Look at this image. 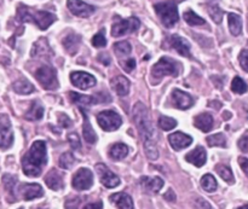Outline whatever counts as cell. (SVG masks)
Segmentation results:
<instances>
[{
  "instance_id": "6da1fadb",
  "label": "cell",
  "mask_w": 248,
  "mask_h": 209,
  "mask_svg": "<svg viewBox=\"0 0 248 209\" xmlns=\"http://www.w3.org/2000/svg\"><path fill=\"white\" fill-rule=\"evenodd\" d=\"M133 120L137 126L138 132L142 135L145 155L149 160L155 161L159 157L156 140H155V130L152 123L149 111L143 103H137L133 108Z\"/></svg>"
},
{
  "instance_id": "7a4b0ae2",
  "label": "cell",
  "mask_w": 248,
  "mask_h": 209,
  "mask_svg": "<svg viewBox=\"0 0 248 209\" xmlns=\"http://www.w3.org/2000/svg\"><path fill=\"white\" fill-rule=\"evenodd\" d=\"M46 164H47V151H46L45 142L36 140L22 159V169L26 176L39 177Z\"/></svg>"
},
{
  "instance_id": "3957f363",
  "label": "cell",
  "mask_w": 248,
  "mask_h": 209,
  "mask_svg": "<svg viewBox=\"0 0 248 209\" xmlns=\"http://www.w3.org/2000/svg\"><path fill=\"white\" fill-rule=\"evenodd\" d=\"M17 18L21 22H31L41 30H46L57 19L56 15L47 11H36L26 5H19L17 9Z\"/></svg>"
},
{
  "instance_id": "277c9868",
  "label": "cell",
  "mask_w": 248,
  "mask_h": 209,
  "mask_svg": "<svg viewBox=\"0 0 248 209\" xmlns=\"http://www.w3.org/2000/svg\"><path fill=\"white\" fill-rule=\"evenodd\" d=\"M154 9L155 11H156L157 16L161 19L162 24H164L166 28H172V27L178 22V9H177V4L173 0L159 2V4L155 5Z\"/></svg>"
},
{
  "instance_id": "5b68a950",
  "label": "cell",
  "mask_w": 248,
  "mask_h": 209,
  "mask_svg": "<svg viewBox=\"0 0 248 209\" xmlns=\"http://www.w3.org/2000/svg\"><path fill=\"white\" fill-rule=\"evenodd\" d=\"M179 74V63L169 57L160 58L159 62L153 67L152 76L160 80L167 76H177Z\"/></svg>"
},
{
  "instance_id": "8992f818",
  "label": "cell",
  "mask_w": 248,
  "mask_h": 209,
  "mask_svg": "<svg viewBox=\"0 0 248 209\" xmlns=\"http://www.w3.org/2000/svg\"><path fill=\"white\" fill-rule=\"evenodd\" d=\"M97 122L106 132H113L121 126V118L113 110H104L97 115Z\"/></svg>"
},
{
  "instance_id": "52a82bcc",
  "label": "cell",
  "mask_w": 248,
  "mask_h": 209,
  "mask_svg": "<svg viewBox=\"0 0 248 209\" xmlns=\"http://www.w3.org/2000/svg\"><path fill=\"white\" fill-rule=\"evenodd\" d=\"M36 80L39 84L46 90H55L58 86L57 75L53 68L48 67V65H43L39 68L35 73Z\"/></svg>"
},
{
  "instance_id": "ba28073f",
  "label": "cell",
  "mask_w": 248,
  "mask_h": 209,
  "mask_svg": "<svg viewBox=\"0 0 248 209\" xmlns=\"http://www.w3.org/2000/svg\"><path fill=\"white\" fill-rule=\"evenodd\" d=\"M140 19L136 17H131L127 19H118V22H115L111 27V35L119 38V36L126 35L128 33H133L140 28Z\"/></svg>"
},
{
  "instance_id": "9c48e42d",
  "label": "cell",
  "mask_w": 248,
  "mask_h": 209,
  "mask_svg": "<svg viewBox=\"0 0 248 209\" xmlns=\"http://www.w3.org/2000/svg\"><path fill=\"white\" fill-rule=\"evenodd\" d=\"M73 188L78 191H85L93 185V174L89 168H80L73 177Z\"/></svg>"
},
{
  "instance_id": "30bf717a",
  "label": "cell",
  "mask_w": 248,
  "mask_h": 209,
  "mask_svg": "<svg viewBox=\"0 0 248 209\" xmlns=\"http://www.w3.org/2000/svg\"><path fill=\"white\" fill-rule=\"evenodd\" d=\"M96 172L98 174V178L101 183L103 184L106 188L113 189L120 185V178L116 174H114L106 164H96Z\"/></svg>"
},
{
  "instance_id": "8fae6325",
  "label": "cell",
  "mask_w": 248,
  "mask_h": 209,
  "mask_svg": "<svg viewBox=\"0 0 248 209\" xmlns=\"http://www.w3.org/2000/svg\"><path fill=\"white\" fill-rule=\"evenodd\" d=\"M70 81L74 86L81 90H89L96 85V79L93 75L85 72H73L70 74Z\"/></svg>"
},
{
  "instance_id": "7c38bea8",
  "label": "cell",
  "mask_w": 248,
  "mask_h": 209,
  "mask_svg": "<svg viewBox=\"0 0 248 209\" xmlns=\"http://www.w3.org/2000/svg\"><path fill=\"white\" fill-rule=\"evenodd\" d=\"M67 6L69 11L78 17H89L96 11V7L86 4L81 0H68Z\"/></svg>"
},
{
  "instance_id": "4fadbf2b",
  "label": "cell",
  "mask_w": 248,
  "mask_h": 209,
  "mask_svg": "<svg viewBox=\"0 0 248 209\" xmlns=\"http://www.w3.org/2000/svg\"><path fill=\"white\" fill-rule=\"evenodd\" d=\"M18 193L26 201L35 200L44 196V190L39 184H23L18 188Z\"/></svg>"
},
{
  "instance_id": "5bb4252c",
  "label": "cell",
  "mask_w": 248,
  "mask_h": 209,
  "mask_svg": "<svg viewBox=\"0 0 248 209\" xmlns=\"http://www.w3.org/2000/svg\"><path fill=\"white\" fill-rule=\"evenodd\" d=\"M169 142L171 144L172 149L179 151V150H183L186 148H188L193 143V138L183 132H174L172 134H170Z\"/></svg>"
},
{
  "instance_id": "9a60e30c",
  "label": "cell",
  "mask_w": 248,
  "mask_h": 209,
  "mask_svg": "<svg viewBox=\"0 0 248 209\" xmlns=\"http://www.w3.org/2000/svg\"><path fill=\"white\" fill-rule=\"evenodd\" d=\"M172 101H173L174 105L178 109H182V110H186V109L191 108L194 104L193 97L186 93V92L181 91V90H173Z\"/></svg>"
},
{
  "instance_id": "2e32d148",
  "label": "cell",
  "mask_w": 248,
  "mask_h": 209,
  "mask_svg": "<svg viewBox=\"0 0 248 209\" xmlns=\"http://www.w3.org/2000/svg\"><path fill=\"white\" fill-rule=\"evenodd\" d=\"M170 44H171L172 47L177 51L181 56H184V57H190V44L188 43V40L182 36L174 35L170 36Z\"/></svg>"
},
{
  "instance_id": "e0dca14e",
  "label": "cell",
  "mask_w": 248,
  "mask_h": 209,
  "mask_svg": "<svg viewBox=\"0 0 248 209\" xmlns=\"http://www.w3.org/2000/svg\"><path fill=\"white\" fill-rule=\"evenodd\" d=\"M110 86L115 91V93L121 97L127 96L128 92H130V81L123 75H118V76L113 77L110 80Z\"/></svg>"
},
{
  "instance_id": "ac0fdd59",
  "label": "cell",
  "mask_w": 248,
  "mask_h": 209,
  "mask_svg": "<svg viewBox=\"0 0 248 209\" xmlns=\"http://www.w3.org/2000/svg\"><path fill=\"white\" fill-rule=\"evenodd\" d=\"M186 160L189 164H194L196 167H202L207 161V155H206V150L202 147H198L195 150L189 152L186 156Z\"/></svg>"
},
{
  "instance_id": "d6986e66",
  "label": "cell",
  "mask_w": 248,
  "mask_h": 209,
  "mask_svg": "<svg viewBox=\"0 0 248 209\" xmlns=\"http://www.w3.org/2000/svg\"><path fill=\"white\" fill-rule=\"evenodd\" d=\"M62 44L63 47L65 48V51L69 55H75L78 52V50H79L80 44H81V36L75 33H70L63 39Z\"/></svg>"
},
{
  "instance_id": "ffe728a7",
  "label": "cell",
  "mask_w": 248,
  "mask_h": 209,
  "mask_svg": "<svg viewBox=\"0 0 248 209\" xmlns=\"http://www.w3.org/2000/svg\"><path fill=\"white\" fill-rule=\"evenodd\" d=\"M45 183L51 190L58 191L63 188V176L57 169H51L45 177Z\"/></svg>"
},
{
  "instance_id": "44dd1931",
  "label": "cell",
  "mask_w": 248,
  "mask_h": 209,
  "mask_svg": "<svg viewBox=\"0 0 248 209\" xmlns=\"http://www.w3.org/2000/svg\"><path fill=\"white\" fill-rule=\"evenodd\" d=\"M213 122H215L213 121V116L208 113L200 114V115H198L194 119V125H195V127L206 133L212 130Z\"/></svg>"
},
{
  "instance_id": "7402d4cb",
  "label": "cell",
  "mask_w": 248,
  "mask_h": 209,
  "mask_svg": "<svg viewBox=\"0 0 248 209\" xmlns=\"http://www.w3.org/2000/svg\"><path fill=\"white\" fill-rule=\"evenodd\" d=\"M140 184H142L143 188L147 191L153 194L159 193L160 190L164 186V180L159 177H154V178H149V177H142L140 178Z\"/></svg>"
},
{
  "instance_id": "603a6c76",
  "label": "cell",
  "mask_w": 248,
  "mask_h": 209,
  "mask_svg": "<svg viewBox=\"0 0 248 209\" xmlns=\"http://www.w3.org/2000/svg\"><path fill=\"white\" fill-rule=\"evenodd\" d=\"M110 201L119 209H133V201L130 195L124 193L114 194L110 196Z\"/></svg>"
},
{
  "instance_id": "cb8c5ba5",
  "label": "cell",
  "mask_w": 248,
  "mask_h": 209,
  "mask_svg": "<svg viewBox=\"0 0 248 209\" xmlns=\"http://www.w3.org/2000/svg\"><path fill=\"white\" fill-rule=\"evenodd\" d=\"M80 111L82 113V118H84V127H82V133H84V138L89 144H94L97 142L96 132L92 128L91 123H90L89 116H87L86 111L82 108H80Z\"/></svg>"
},
{
  "instance_id": "d4e9b609",
  "label": "cell",
  "mask_w": 248,
  "mask_h": 209,
  "mask_svg": "<svg viewBox=\"0 0 248 209\" xmlns=\"http://www.w3.org/2000/svg\"><path fill=\"white\" fill-rule=\"evenodd\" d=\"M69 99L72 101V103L80 105V108L82 106H89L91 104L97 103V98L92 96H85V94L77 93V92H69Z\"/></svg>"
},
{
  "instance_id": "484cf974",
  "label": "cell",
  "mask_w": 248,
  "mask_h": 209,
  "mask_svg": "<svg viewBox=\"0 0 248 209\" xmlns=\"http://www.w3.org/2000/svg\"><path fill=\"white\" fill-rule=\"evenodd\" d=\"M128 154V147L124 143H116V144L111 145L109 149V156L111 160L115 161H120V160L125 159Z\"/></svg>"
},
{
  "instance_id": "4316f807",
  "label": "cell",
  "mask_w": 248,
  "mask_h": 209,
  "mask_svg": "<svg viewBox=\"0 0 248 209\" xmlns=\"http://www.w3.org/2000/svg\"><path fill=\"white\" fill-rule=\"evenodd\" d=\"M43 116H44V108L40 105V103L34 101L33 103H31L29 110L27 111L26 115H24V118L29 121H38V120H41Z\"/></svg>"
},
{
  "instance_id": "83f0119b",
  "label": "cell",
  "mask_w": 248,
  "mask_h": 209,
  "mask_svg": "<svg viewBox=\"0 0 248 209\" xmlns=\"http://www.w3.org/2000/svg\"><path fill=\"white\" fill-rule=\"evenodd\" d=\"M12 89L18 94H29L35 91L33 85L27 79H19L17 81H15L14 85H12Z\"/></svg>"
},
{
  "instance_id": "f1b7e54d",
  "label": "cell",
  "mask_w": 248,
  "mask_h": 209,
  "mask_svg": "<svg viewBox=\"0 0 248 209\" xmlns=\"http://www.w3.org/2000/svg\"><path fill=\"white\" fill-rule=\"evenodd\" d=\"M12 143H14V133H12L11 127L0 130V149L7 150L11 148Z\"/></svg>"
},
{
  "instance_id": "f546056e",
  "label": "cell",
  "mask_w": 248,
  "mask_h": 209,
  "mask_svg": "<svg viewBox=\"0 0 248 209\" xmlns=\"http://www.w3.org/2000/svg\"><path fill=\"white\" fill-rule=\"evenodd\" d=\"M228 21H229V29L230 33L232 35L237 36L241 34L242 31V19L239 15L236 14H229L228 16Z\"/></svg>"
},
{
  "instance_id": "4dcf8cb0",
  "label": "cell",
  "mask_w": 248,
  "mask_h": 209,
  "mask_svg": "<svg viewBox=\"0 0 248 209\" xmlns=\"http://www.w3.org/2000/svg\"><path fill=\"white\" fill-rule=\"evenodd\" d=\"M201 186H202L203 190L207 191V193H215L218 188V184L212 174H205V176L202 177V179H201Z\"/></svg>"
},
{
  "instance_id": "1f68e13d",
  "label": "cell",
  "mask_w": 248,
  "mask_h": 209,
  "mask_svg": "<svg viewBox=\"0 0 248 209\" xmlns=\"http://www.w3.org/2000/svg\"><path fill=\"white\" fill-rule=\"evenodd\" d=\"M183 18L186 19V23L189 26H202V24L206 23L205 19L202 17H200L199 15H196L193 10H188V11L184 12L183 15Z\"/></svg>"
},
{
  "instance_id": "d6a6232c",
  "label": "cell",
  "mask_w": 248,
  "mask_h": 209,
  "mask_svg": "<svg viewBox=\"0 0 248 209\" xmlns=\"http://www.w3.org/2000/svg\"><path fill=\"white\" fill-rule=\"evenodd\" d=\"M216 171H217V173L219 174V177L223 180L227 181V183L229 184H234L235 179L234 176H232V169H230L229 167L225 166V164H218V166L216 167Z\"/></svg>"
},
{
  "instance_id": "836d02e7",
  "label": "cell",
  "mask_w": 248,
  "mask_h": 209,
  "mask_svg": "<svg viewBox=\"0 0 248 209\" xmlns=\"http://www.w3.org/2000/svg\"><path fill=\"white\" fill-rule=\"evenodd\" d=\"M207 144L210 147H222L227 148V138L222 133H217V134L208 135L207 139H206Z\"/></svg>"
},
{
  "instance_id": "e575fe53",
  "label": "cell",
  "mask_w": 248,
  "mask_h": 209,
  "mask_svg": "<svg viewBox=\"0 0 248 209\" xmlns=\"http://www.w3.org/2000/svg\"><path fill=\"white\" fill-rule=\"evenodd\" d=\"M75 164V156L72 154V152H64L62 156L60 157V164L61 168L63 169H70Z\"/></svg>"
},
{
  "instance_id": "d590c367",
  "label": "cell",
  "mask_w": 248,
  "mask_h": 209,
  "mask_svg": "<svg viewBox=\"0 0 248 209\" xmlns=\"http://www.w3.org/2000/svg\"><path fill=\"white\" fill-rule=\"evenodd\" d=\"M232 92H235V93L244 94L248 91V86H247L246 82L241 79V77L236 76V77H234V80H232Z\"/></svg>"
},
{
  "instance_id": "8d00e7d4",
  "label": "cell",
  "mask_w": 248,
  "mask_h": 209,
  "mask_svg": "<svg viewBox=\"0 0 248 209\" xmlns=\"http://www.w3.org/2000/svg\"><path fill=\"white\" fill-rule=\"evenodd\" d=\"M114 51L119 56H127L132 51V46L128 41H119V43L114 44Z\"/></svg>"
},
{
  "instance_id": "74e56055",
  "label": "cell",
  "mask_w": 248,
  "mask_h": 209,
  "mask_svg": "<svg viewBox=\"0 0 248 209\" xmlns=\"http://www.w3.org/2000/svg\"><path fill=\"white\" fill-rule=\"evenodd\" d=\"M2 183H4L5 189L6 191L9 193V195L14 196L15 195V188H16V183H17V179L16 177H12L10 174H5L2 177Z\"/></svg>"
},
{
  "instance_id": "f35d334b",
  "label": "cell",
  "mask_w": 248,
  "mask_h": 209,
  "mask_svg": "<svg viewBox=\"0 0 248 209\" xmlns=\"http://www.w3.org/2000/svg\"><path fill=\"white\" fill-rule=\"evenodd\" d=\"M159 126L164 131H171L177 126V121L174 119L169 118V116H161L159 119Z\"/></svg>"
},
{
  "instance_id": "ab89813d",
  "label": "cell",
  "mask_w": 248,
  "mask_h": 209,
  "mask_svg": "<svg viewBox=\"0 0 248 209\" xmlns=\"http://www.w3.org/2000/svg\"><path fill=\"white\" fill-rule=\"evenodd\" d=\"M208 14H210V16L212 17V19L216 23H220L222 22L223 11L220 10V7L218 5H211V6H208Z\"/></svg>"
},
{
  "instance_id": "60d3db41",
  "label": "cell",
  "mask_w": 248,
  "mask_h": 209,
  "mask_svg": "<svg viewBox=\"0 0 248 209\" xmlns=\"http://www.w3.org/2000/svg\"><path fill=\"white\" fill-rule=\"evenodd\" d=\"M92 45L94 47H104L107 45V40H106V36H104L103 31H99L98 34L92 38Z\"/></svg>"
},
{
  "instance_id": "b9f144b4",
  "label": "cell",
  "mask_w": 248,
  "mask_h": 209,
  "mask_svg": "<svg viewBox=\"0 0 248 209\" xmlns=\"http://www.w3.org/2000/svg\"><path fill=\"white\" fill-rule=\"evenodd\" d=\"M194 209H213L212 206L207 202L206 200H203L202 197H195L193 202Z\"/></svg>"
},
{
  "instance_id": "7bdbcfd3",
  "label": "cell",
  "mask_w": 248,
  "mask_h": 209,
  "mask_svg": "<svg viewBox=\"0 0 248 209\" xmlns=\"http://www.w3.org/2000/svg\"><path fill=\"white\" fill-rule=\"evenodd\" d=\"M68 142H69L70 147L75 150H79L81 148V143H80V138L77 133H70L68 134Z\"/></svg>"
},
{
  "instance_id": "ee69618b",
  "label": "cell",
  "mask_w": 248,
  "mask_h": 209,
  "mask_svg": "<svg viewBox=\"0 0 248 209\" xmlns=\"http://www.w3.org/2000/svg\"><path fill=\"white\" fill-rule=\"evenodd\" d=\"M80 198L79 197H70L65 201V209H79L80 206Z\"/></svg>"
},
{
  "instance_id": "f6af8a7d",
  "label": "cell",
  "mask_w": 248,
  "mask_h": 209,
  "mask_svg": "<svg viewBox=\"0 0 248 209\" xmlns=\"http://www.w3.org/2000/svg\"><path fill=\"white\" fill-rule=\"evenodd\" d=\"M239 60H240V64H241L242 69H244L245 72L248 73V50H242L241 51V53H240Z\"/></svg>"
},
{
  "instance_id": "bcb514c9",
  "label": "cell",
  "mask_w": 248,
  "mask_h": 209,
  "mask_svg": "<svg viewBox=\"0 0 248 209\" xmlns=\"http://www.w3.org/2000/svg\"><path fill=\"white\" fill-rule=\"evenodd\" d=\"M121 65H123L124 70L127 73H131L136 68V60L135 58H127L125 62H121Z\"/></svg>"
},
{
  "instance_id": "7dc6e473",
  "label": "cell",
  "mask_w": 248,
  "mask_h": 209,
  "mask_svg": "<svg viewBox=\"0 0 248 209\" xmlns=\"http://www.w3.org/2000/svg\"><path fill=\"white\" fill-rule=\"evenodd\" d=\"M237 144H239V148L241 149V151L248 152V131H246L245 134L240 138Z\"/></svg>"
},
{
  "instance_id": "c3c4849f",
  "label": "cell",
  "mask_w": 248,
  "mask_h": 209,
  "mask_svg": "<svg viewBox=\"0 0 248 209\" xmlns=\"http://www.w3.org/2000/svg\"><path fill=\"white\" fill-rule=\"evenodd\" d=\"M58 120H60V125L62 126L63 128H69V127H72L73 121L70 120V119L68 118L67 115H64V114H61L60 118H58Z\"/></svg>"
},
{
  "instance_id": "681fc988",
  "label": "cell",
  "mask_w": 248,
  "mask_h": 209,
  "mask_svg": "<svg viewBox=\"0 0 248 209\" xmlns=\"http://www.w3.org/2000/svg\"><path fill=\"white\" fill-rule=\"evenodd\" d=\"M239 164L242 171H244L245 174L248 177V159H246V157H240Z\"/></svg>"
},
{
  "instance_id": "f907efd6",
  "label": "cell",
  "mask_w": 248,
  "mask_h": 209,
  "mask_svg": "<svg viewBox=\"0 0 248 209\" xmlns=\"http://www.w3.org/2000/svg\"><path fill=\"white\" fill-rule=\"evenodd\" d=\"M10 127V120L6 115H0V130Z\"/></svg>"
},
{
  "instance_id": "816d5d0a",
  "label": "cell",
  "mask_w": 248,
  "mask_h": 209,
  "mask_svg": "<svg viewBox=\"0 0 248 209\" xmlns=\"http://www.w3.org/2000/svg\"><path fill=\"white\" fill-rule=\"evenodd\" d=\"M84 209H103V203L101 201L98 202H93V203H89L84 207Z\"/></svg>"
},
{
  "instance_id": "f5cc1de1",
  "label": "cell",
  "mask_w": 248,
  "mask_h": 209,
  "mask_svg": "<svg viewBox=\"0 0 248 209\" xmlns=\"http://www.w3.org/2000/svg\"><path fill=\"white\" fill-rule=\"evenodd\" d=\"M164 197H165V200L170 201V202H174V201H176V194L173 193V190H171V189H170V190L165 194Z\"/></svg>"
},
{
  "instance_id": "db71d44e",
  "label": "cell",
  "mask_w": 248,
  "mask_h": 209,
  "mask_svg": "<svg viewBox=\"0 0 248 209\" xmlns=\"http://www.w3.org/2000/svg\"><path fill=\"white\" fill-rule=\"evenodd\" d=\"M98 60L104 65L110 64V58H109L108 55H104V53H101V55L98 56Z\"/></svg>"
},
{
  "instance_id": "11a10c76",
  "label": "cell",
  "mask_w": 248,
  "mask_h": 209,
  "mask_svg": "<svg viewBox=\"0 0 248 209\" xmlns=\"http://www.w3.org/2000/svg\"><path fill=\"white\" fill-rule=\"evenodd\" d=\"M230 118V114L229 113H224V119L225 120H228V119Z\"/></svg>"
},
{
  "instance_id": "9f6ffc18",
  "label": "cell",
  "mask_w": 248,
  "mask_h": 209,
  "mask_svg": "<svg viewBox=\"0 0 248 209\" xmlns=\"http://www.w3.org/2000/svg\"><path fill=\"white\" fill-rule=\"evenodd\" d=\"M237 209H248V205L242 206V207H240V208H237Z\"/></svg>"
},
{
  "instance_id": "6f0895ef",
  "label": "cell",
  "mask_w": 248,
  "mask_h": 209,
  "mask_svg": "<svg viewBox=\"0 0 248 209\" xmlns=\"http://www.w3.org/2000/svg\"><path fill=\"white\" fill-rule=\"evenodd\" d=\"M39 209H43V208H39ZM44 209H45V208H44Z\"/></svg>"
}]
</instances>
